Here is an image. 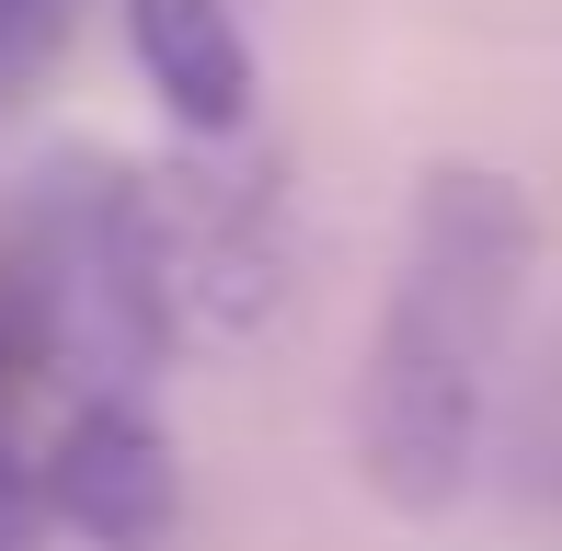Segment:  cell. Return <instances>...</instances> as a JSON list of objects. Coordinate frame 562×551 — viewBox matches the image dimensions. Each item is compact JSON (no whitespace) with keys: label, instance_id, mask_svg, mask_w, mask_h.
I'll return each mask as SVG.
<instances>
[{"label":"cell","instance_id":"obj_5","mask_svg":"<svg viewBox=\"0 0 562 551\" xmlns=\"http://www.w3.org/2000/svg\"><path fill=\"white\" fill-rule=\"evenodd\" d=\"M35 517H46V494L23 483V460L0 448V551H35Z\"/></svg>","mask_w":562,"mask_h":551},{"label":"cell","instance_id":"obj_2","mask_svg":"<svg viewBox=\"0 0 562 551\" xmlns=\"http://www.w3.org/2000/svg\"><path fill=\"white\" fill-rule=\"evenodd\" d=\"M46 517H69L92 551H161L184 529V460H172L161 414L126 391H92L46 448Z\"/></svg>","mask_w":562,"mask_h":551},{"label":"cell","instance_id":"obj_3","mask_svg":"<svg viewBox=\"0 0 562 551\" xmlns=\"http://www.w3.org/2000/svg\"><path fill=\"white\" fill-rule=\"evenodd\" d=\"M126 46H138V81L172 104L184 138H241L252 35L229 23V0H126Z\"/></svg>","mask_w":562,"mask_h":551},{"label":"cell","instance_id":"obj_4","mask_svg":"<svg viewBox=\"0 0 562 551\" xmlns=\"http://www.w3.org/2000/svg\"><path fill=\"white\" fill-rule=\"evenodd\" d=\"M46 46H58V0H0V81L35 69Z\"/></svg>","mask_w":562,"mask_h":551},{"label":"cell","instance_id":"obj_1","mask_svg":"<svg viewBox=\"0 0 562 551\" xmlns=\"http://www.w3.org/2000/svg\"><path fill=\"white\" fill-rule=\"evenodd\" d=\"M528 276V207L494 172H437L402 230L391 311L368 334V380H356V460H368L379 506L437 517L482 471V414H494V357L517 322Z\"/></svg>","mask_w":562,"mask_h":551}]
</instances>
